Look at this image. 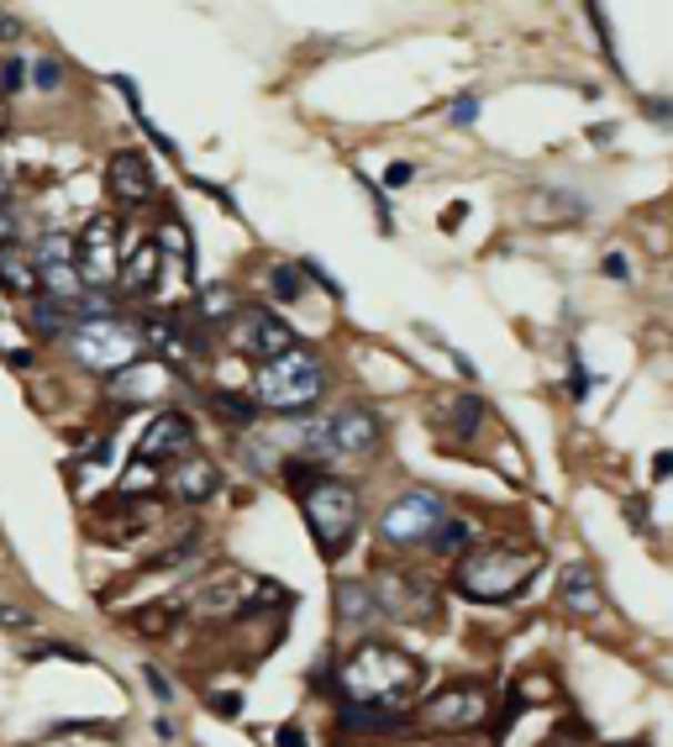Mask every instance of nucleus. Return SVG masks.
<instances>
[{"label":"nucleus","instance_id":"1","mask_svg":"<svg viewBox=\"0 0 673 747\" xmlns=\"http://www.w3.org/2000/svg\"><path fill=\"white\" fill-rule=\"evenodd\" d=\"M421 685H426V668L421 658L400 653V647H384V643H358L342 668H336V695L342 706H358V710H384V716H405L416 706Z\"/></svg>","mask_w":673,"mask_h":747},{"label":"nucleus","instance_id":"2","mask_svg":"<svg viewBox=\"0 0 673 747\" xmlns=\"http://www.w3.org/2000/svg\"><path fill=\"white\" fill-rule=\"evenodd\" d=\"M284 480L295 485L300 511H305V526L317 532L321 553H327V558L348 553L358 522H363V501H358V489L348 485V480H336V474H321V468L305 464V458H290V464H284Z\"/></svg>","mask_w":673,"mask_h":747},{"label":"nucleus","instance_id":"3","mask_svg":"<svg viewBox=\"0 0 673 747\" xmlns=\"http://www.w3.org/2000/svg\"><path fill=\"white\" fill-rule=\"evenodd\" d=\"M542 574V553L536 547H521V543H490V547H474L463 553L453 568V589L463 600H515L521 589L532 585Z\"/></svg>","mask_w":673,"mask_h":747},{"label":"nucleus","instance_id":"4","mask_svg":"<svg viewBox=\"0 0 673 747\" xmlns=\"http://www.w3.org/2000/svg\"><path fill=\"white\" fill-rule=\"evenodd\" d=\"M321 395H327V369L305 347H290L284 359H274V364H263L253 374L258 411H274V416H311V405Z\"/></svg>","mask_w":673,"mask_h":747},{"label":"nucleus","instance_id":"5","mask_svg":"<svg viewBox=\"0 0 673 747\" xmlns=\"http://www.w3.org/2000/svg\"><path fill=\"white\" fill-rule=\"evenodd\" d=\"M142 347H148L142 343V326H127L121 316H90V322H80L63 337V353L80 369H90V374H106V380H117L132 364H142Z\"/></svg>","mask_w":673,"mask_h":747},{"label":"nucleus","instance_id":"6","mask_svg":"<svg viewBox=\"0 0 673 747\" xmlns=\"http://www.w3.org/2000/svg\"><path fill=\"white\" fill-rule=\"evenodd\" d=\"M442 522H448V511H442V495H436V489H405V495L379 516V543H390V547L432 543Z\"/></svg>","mask_w":673,"mask_h":747},{"label":"nucleus","instance_id":"7","mask_svg":"<svg viewBox=\"0 0 673 747\" xmlns=\"http://www.w3.org/2000/svg\"><path fill=\"white\" fill-rule=\"evenodd\" d=\"M121 253H127V238H121L117 216H96L74 238V263H80L84 290H111L121 280Z\"/></svg>","mask_w":673,"mask_h":747},{"label":"nucleus","instance_id":"8","mask_svg":"<svg viewBox=\"0 0 673 747\" xmlns=\"http://www.w3.org/2000/svg\"><path fill=\"white\" fill-rule=\"evenodd\" d=\"M227 343H232V353H242V359H253L263 369L295 347V332H290V322H279L269 305H253V311H238L227 322Z\"/></svg>","mask_w":673,"mask_h":747},{"label":"nucleus","instance_id":"9","mask_svg":"<svg viewBox=\"0 0 673 747\" xmlns=\"http://www.w3.org/2000/svg\"><path fill=\"white\" fill-rule=\"evenodd\" d=\"M484 716H490V695H484V685H448L421 706V721H426L432 731L484 727Z\"/></svg>","mask_w":673,"mask_h":747},{"label":"nucleus","instance_id":"10","mask_svg":"<svg viewBox=\"0 0 673 747\" xmlns=\"http://www.w3.org/2000/svg\"><path fill=\"white\" fill-rule=\"evenodd\" d=\"M142 343L159 353V364H174V369H195L200 353H205L200 326L184 322V316H148L142 322Z\"/></svg>","mask_w":673,"mask_h":747},{"label":"nucleus","instance_id":"11","mask_svg":"<svg viewBox=\"0 0 673 747\" xmlns=\"http://www.w3.org/2000/svg\"><path fill=\"white\" fill-rule=\"evenodd\" d=\"M106 190H111V201L121 211H138V205H148L159 195V180H153V169H148V159H142L138 148H121L106 163Z\"/></svg>","mask_w":673,"mask_h":747},{"label":"nucleus","instance_id":"12","mask_svg":"<svg viewBox=\"0 0 673 747\" xmlns=\"http://www.w3.org/2000/svg\"><path fill=\"white\" fill-rule=\"evenodd\" d=\"M379 443H384L379 411H369V405H342V411H332V453L363 458V453H379Z\"/></svg>","mask_w":673,"mask_h":747},{"label":"nucleus","instance_id":"13","mask_svg":"<svg viewBox=\"0 0 673 747\" xmlns=\"http://www.w3.org/2000/svg\"><path fill=\"white\" fill-rule=\"evenodd\" d=\"M190 447H195V426L184 422L179 411H159L148 432H142L138 443V458L142 464H159V458H190Z\"/></svg>","mask_w":673,"mask_h":747},{"label":"nucleus","instance_id":"14","mask_svg":"<svg viewBox=\"0 0 673 747\" xmlns=\"http://www.w3.org/2000/svg\"><path fill=\"white\" fill-rule=\"evenodd\" d=\"M374 595H379V606H384V616H395V622H421V616L436 610L432 589L421 585V579H411V574H379Z\"/></svg>","mask_w":673,"mask_h":747},{"label":"nucleus","instance_id":"15","mask_svg":"<svg viewBox=\"0 0 673 747\" xmlns=\"http://www.w3.org/2000/svg\"><path fill=\"white\" fill-rule=\"evenodd\" d=\"M248 600H253V585H248L242 574H217V579H205V585L195 589L190 610L205 616V622H221V616H242Z\"/></svg>","mask_w":673,"mask_h":747},{"label":"nucleus","instance_id":"16","mask_svg":"<svg viewBox=\"0 0 673 747\" xmlns=\"http://www.w3.org/2000/svg\"><path fill=\"white\" fill-rule=\"evenodd\" d=\"M432 422H436V432H442L453 447L474 443L479 426H484V401H479V395H448V401H436Z\"/></svg>","mask_w":673,"mask_h":747},{"label":"nucleus","instance_id":"17","mask_svg":"<svg viewBox=\"0 0 673 747\" xmlns=\"http://www.w3.org/2000/svg\"><path fill=\"white\" fill-rule=\"evenodd\" d=\"M169 489H174V501H184V505L211 501V495L221 489V468L211 464V458L190 453V458H179V464L169 468Z\"/></svg>","mask_w":673,"mask_h":747},{"label":"nucleus","instance_id":"18","mask_svg":"<svg viewBox=\"0 0 673 747\" xmlns=\"http://www.w3.org/2000/svg\"><path fill=\"white\" fill-rule=\"evenodd\" d=\"M332 610L348 632H363V626H374L379 616H384L374 585H363V579H342V585H332Z\"/></svg>","mask_w":673,"mask_h":747},{"label":"nucleus","instance_id":"19","mask_svg":"<svg viewBox=\"0 0 673 747\" xmlns=\"http://www.w3.org/2000/svg\"><path fill=\"white\" fill-rule=\"evenodd\" d=\"M0 290L17 295V301H38L42 295L38 263H32V253L21 243H0Z\"/></svg>","mask_w":673,"mask_h":747},{"label":"nucleus","instance_id":"20","mask_svg":"<svg viewBox=\"0 0 673 747\" xmlns=\"http://www.w3.org/2000/svg\"><path fill=\"white\" fill-rule=\"evenodd\" d=\"M558 600H563V610L579 616V622H594V616L605 610V595H600V585H594V574L584 564L563 568V579H558Z\"/></svg>","mask_w":673,"mask_h":747},{"label":"nucleus","instance_id":"21","mask_svg":"<svg viewBox=\"0 0 673 747\" xmlns=\"http://www.w3.org/2000/svg\"><path fill=\"white\" fill-rule=\"evenodd\" d=\"M159 269H163V253L153 238H142V243H127V259H121V290L127 295H148L153 284H159Z\"/></svg>","mask_w":673,"mask_h":747},{"label":"nucleus","instance_id":"22","mask_svg":"<svg viewBox=\"0 0 673 747\" xmlns=\"http://www.w3.org/2000/svg\"><path fill=\"white\" fill-rule=\"evenodd\" d=\"M163 384H169V369L142 359V364H132L127 374H117V380H111V395H117V401H127V405H132V401H153Z\"/></svg>","mask_w":673,"mask_h":747},{"label":"nucleus","instance_id":"23","mask_svg":"<svg viewBox=\"0 0 673 747\" xmlns=\"http://www.w3.org/2000/svg\"><path fill=\"white\" fill-rule=\"evenodd\" d=\"M27 322H32L38 337H69V332H74L69 322H84V316L74 311V305L53 301V295H38V301H27Z\"/></svg>","mask_w":673,"mask_h":747},{"label":"nucleus","instance_id":"24","mask_svg":"<svg viewBox=\"0 0 673 747\" xmlns=\"http://www.w3.org/2000/svg\"><path fill=\"white\" fill-rule=\"evenodd\" d=\"M238 316V295L227 290V284H211V290H200V301H195V322L205 326H221L227 332V322Z\"/></svg>","mask_w":673,"mask_h":747},{"label":"nucleus","instance_id":"25","mask_svg":"<svg viewBox=\"0 0 673 747\" xmlns=\"http://www.w3.org/2000/svg\"><path fill=\"white\" fill-rule=\"evenodd\" d=\"M336 727H342V731H400V727H405V716H384V710L342 706V710H336Z\"/></svg>","mask_w":673,"mask_h":747},{"label":"nucleus","instance_id":"26","mask_svg":"<svg viewBox=\"0 0 673 747\" xmlns=\"http://www.w3.org/2000/svg\"><path fill=\"white\" fill-rule=\"evenodd\" d=\"M211 405H217V416H227V422H238V426L258 422V405H253V395H232V390H211Z\"/></svg>","mask_w":673,"mask_h":747},{"label":"nucleus","instance_id":"27","mask_svg":"<svg viewBox=\"0 0 673 747\" xmlns=\"http://www.w3.org/2000/svg\"><path fill=\"white\" fill-rule=\"evenodd\" d=\"M269 290H274V301H300V295H305V280H300L295 263H274V269H269Z\"/></svg>","mask_w":673,"mask_h":747},{"label":"nucleus","instance_id":"28","mask_svg":"<svg viewBox=\"0 0 673 747\" xmlns=\"http://www.w3.org/2000/svg\"><path fill=\"white\" fill-rule=\"evenodd\" d=\"M174 626V606H148V610H132V632L142 637H163Z\"/></svg>","mask_w":673,"mask_h":747},{"label":"nucleus","instance_id":"29","mask_svg":"<svg viewBox=\"0 0 673 747\" xmlns=\"http://www.w3.org/2000/svg\"><path fill=\"white\" fill-rule=\"evenodd\" d=\"M469 537H474V532H469V522H442V526H436V537L426 547H436V553H458V547H469Z\"/></svg>","mask_w":673,"mask_h":747},{"label":"nucleus","instance_id":"30","mask_svg":"<svg viewBox=\"0 0 673 747\" xmlns=\"http://www.w3.org/2000/svg\"><path fill=\"white\" fill-rule=\"evenodd\" d=\"M159 253H174L179 263H190V238H184V226H179L174 216L159 226Z\"/></svg>","mask_w":673,"mask_h":747},{"label":"nucleus","instance_id":"31","mask_svg":"<svg viewBox=\"0 0 673 747\" xmlns=\"http://www.w3.org/2000/svg\"><path fill=\"white\" fill-rule=\"evenodd\" d=\"M32 84H42V90H59V84H63L59 59H38V63H32Z\"/></svg>","mask_w":673,"mask_h":747},{"label":"nucleus","instance_id":"32","mask_svg":"<svg viewBox=\"0 0 673 747\" xmlns=\"http://www.w3.org/2000/svg\"><path fill=\"white\" fill-rule=\"evenodd\" d=\"M27 69H32V63H21V59H6V63H0V84H6V90H21V84L32 80Z\"/></svg>","mask_w":673,"mask_h":747},{"label":"nucleus","instance_id":"33","mask_svg":"<svg viewBox=\"0 0 673 747\" xmlns=\"http://www.w3.org/2000/svg\"><path fill=\"white\" fill-rule=\"evenodd\" d=\"M453 122L458 127H474L479 122V101H474V95H458V101H453Z\"/></svg>","mask_w":673,"mask_h":747},{"label":"nucleus","instance_id":"34","mask_svg":"<svg viewBox=\"0 0 673 747\" xmlns=\"http://www.w3.org/2000/svg\"><path fill=\"white\" fill-rule=\"evenodd\" d=\"M142 679L153 685V695H159V700H174V689H169V679H163L159 668H142Z\"/></svg>","mask_w":673,"mask_h":747},{"label":"nucleus","instance_id":"35","mask_svg":"<svg viewBox=\"0 0 673 747\" xmlns=\"http://www.w3.org/2000/svg\"><path fill=\"white\" fill-rule=\"evenodd\" d=\"M17 38H21V17L0 11V42H17Z\"/></svg>","mask_w":673,"mask_h":747},{"label":"nucleus","instance_id":"36","mask_svg":"<svg viewBox=\"0 0 673 747\" xmlns=\"http://www.w3.org/2000/svg\"><path fill=\"white\" fill-rule=\"evenodd\" d=\"M274 747H305V731H300V727H279L274 731Z\"/></svg>","mask_w":673,"mask_h":747},{"label":"nucleus","instance_id":"37","mask_svg":"<svg viewBox=\"0 0 673 747\" xmlns=\"http://www.w3.org/2000/svg\"><path fill=\"white\" fill-rule=\"evenodd\" d=\"M384 184H390V190H400V184H411V163H390V174H384Z\"/></svg>","mask_w":673,"mask_h":747},{"label":"nucleus","instance_id":"38","mask_svg":"<svg viewBox=\"0 0 673 747\" xmlns=\"http://www.w3.org/2000/svg\"><path fill=\"white\" fill-rule=\"evenodd\" d=\"M621 511H626V516H632L636 526H647V501H642V495H632V501L621 505Z\"/></svg>","mask_w":673,"mask_h":747},{"label":"nucleus","instance_id":"39","mask_svg":"<svg viewBox=\"0 0 673 747\" xmlns=\"http://www.w3.org/2000/svg\"><path fill=\"white\" fill-rule=\"evenodd\" d=\"M0 626H32V616L17 606H0Z\"/></svg>","mask_w":673,"mask_h":747},{"label":"nucleus","instance_id":"40","mask_svg":"<svg viewBox=\"0 0 673 747\" xmlns=\"http://www.w3.org/2000/svg\"><path fill=\"white\" fill-rule=\"evenodd\" d=\"M211 706H217V716H238V695H211Z\"/></svg>","mask_w":673,"mask_h":747},{"label":"nucleus","instance_id":"41","mask_svg":"<svg viewBox=\"0 0 673 747\" xmlns=\"http://www.w3.org/2000/svg\"><path fill=\"white\" fill-rule=\"evenodd\" d=\"M32 658H84V653L80 647H38Z\"/></svg>","mask_w":673,"mask_h":747},{"label":"nucleus","instance_id":"42","mask_svg":"<svg viewBox=\"0 0 673 747\" xmlns=\"http://www.w3.org/2000/svg\"><path fill=\"white\" fill-rule=\"evenodd\" d=\"M647 117H653V122H669L673 105H669V101H647Z\"/></svg>","mask_w":673,"mask_h":747},{"label":"nucleus","instance_id":"43","mask_svg":"<svg viewBox=\"0 0 673 747\" xmlns=\"http://www.w3.org/2000/svg\"><path fill=\"white\" fill-rule=\"evenodd\" d=\"M653 474H657V480H669V474H673V453H657V458H653Z\"/></svg>","mask_w":673,"mask_h":747},{"label":"nucleus","instance_id":"44","mask_svg":"<svg viewBox=\"0 0 673 747\" xmlns=\"http://www.w3.org/2000/svg\"><path fill=\"white\" fill-rule=\"evenodd\" d=\"M605 274H611V280H621V274H626V259H621V253H611V259H605Z\"/></svg>","mask_w":673,"mask_h":747},{"label":"nucleus","instance_id":"45","mask_svg":"<svg viewBox=\"0 0 673 747\" xmlns=\"http://www.w3.org/2000/svg\"><path fill=\"white\" fill-rule=\"evenodd\" d=\"M11 132V111H6V101H0V138Z\"/></svg>","mask_w":673,"mask_h":747},{"label":"nucleus","instance_id":"46","mask_svg":"<svg viewBox=\"0 0 673 747\" xmlns=\"http://www.w3.org/2000/svg\"><path fill=\"white\" fill-rule=\"evenodd\" d=\"M621 747H647V743H621Z\"/></svg>","mask_w":673,"mask_h":747}]
</instances>
